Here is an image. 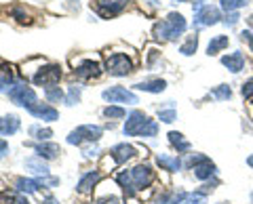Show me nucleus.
Here are the masks:
<instances>
[{
  "mask_svg": "<svg viewBox=\"0 0 253 204\" xmlns=\"http://www.w3.org/2000/svg\"><path fill=\"white\" fill-rule=\"evenodd\" d=\"M247 164H249V167H253V156H249V158H247Z\"/></svg>",
  "mask_w": 253,
  "mask_h": 204,
  "instance_id": "nucleus-45",
  "label": "nucleus"
},
{
  "mask_svg": "<svg viewBox=\"0 0 253 204\" xmlns=\"http://www.w3.org/2000/svg\"><path fill=\"white\" fill-rule=\"evenodd\" d=\"M123 131H125V135H129V137H154L158 133V124L154 120H150L144 112L133 109V112L126 116Z\"/></svg>",
  "mask_w": 253,
  "mask_h": 204,
  "instance_id": "nucleus-2",
  "label": "nucleus"
},
{
  "mask_svg": "<svg viewBox=\"0 0 253 204\" xmlns=\"http://www.w3.org/2000/svg\"><path fill=\"white\" fill-rule=\"evenodd\" d=\"M34 150H36V154L41 156L42 160H55V158H57V156L61 154V150H59V145H57V143H46V141L38 143Z\"/></svg>",
  "mask_w": 253,
  "mask_h": 204,
  "instance_id": "nucleus-14",
  "label": "nucleus"
},
{
  "mask_svg": "<svg viewBox=\"0 0 253 204\" xmlns=\"http://www.w3.org/2000/svg\"><path fill=\"white\" fill-rule=\"evenodd\" d=\"M158 120H163V122H173V120H177V112L175 109H161L158 112Z\"/></svg>",
  "mask_w": 253,
  "mask_h": 204,
  "instance_id": "nucleus-34",
  "label": "nucleus"
},
{
  "mask_svg": "<svg viewBox=\"0 0 253 204\" xmlns=\"http://www.w3.org/2000/svg\"><path fill=\"white\" fill-rule=\"evenodd\" d=\"M239 19H241V15L236 13V11H232V13H228V15H226L224 23H226L228 28H232V26H236V23H239Z\"/></svg>",
  "mask_w": 253,
  "mask_h": 204,
  "instance_id": "nucleus-39",
  "label": "nucleus"
},
{
  "mask_svg": "<svg viewBox=\"0 0 253 204\" xmlns=\"http://www.w3.org/2000/svg\"><path fill=\"white\" fill-rule=\"evenodd\" d=\"M74 66V74L81 76V78H97L101 74V66L99 61H93V59H78V61H72Z\"/></svg>",
  "mask_w": 253,
  "mask_h": 204,
  "instance_id": "nucleus-10",
  "label": "nucleus"
},
{
  "mask_svg": "<svg viewBox=\"0 0 253 204\" xmlns=\"http://www.w3.org/2000/svg\"><path fill=\"white\" fill-rule=\"evenodd\" d=\"M241 40H243V42H253L251 32H241Z\"/></svg>",
  "mask_w": 253,
  "mask_h": 204,
  "instance_id": "nucleus-42",
  "label": "nucleus"
},
{
  "mask_svg": "<svg viewBox=\"0 0 253 204\" xmlns=\"http://www.w3.org/2000/svg\"><path fill=\"white\" fill-rule=\"evenodd\" d=\"M17 204H30L26 198H23V196H17Z\"/></svg>",
  "mask_w": 253,
  "mask_h": 204,
  "instance_id": "nucleus-44",
  "label": "nucleus"
},
{
  "mask_svg": "<svg viewBox=\"0 0 253 204\" xmlns=\"http://www.w3.org/2000/svg\"><path fill=\"white\" fill-rule=\"evenodd\" d=\"M247 23H249V26H251V28H253V15H251V17H249V19H247Z\"/></svg>",
  "mask_w": 253,
  "mask_h": 204,
  "instance_id": "nucleus-46",
  "label": "nucleus"
},
{
  "mask_svg": "<svg viewBox=\"0 0 253 204\" xmlns=\"http://www.w3.org/2000/svg\"><path fill=\"white\" fill-rule=\"evenodd\" d=\"M59 78H61V68L59 66H46V68L38 69V72L32 76V80H34V84H38V86L51 89V86H55L59 82Z\"/></svg>",
  "mask_w": 253,
  "mask_h": 204,
  "instance_id": "nucleus-7",
  "label": "nucleus"
},
{
  "mask_svg": "<svg viewBox=\"0 0 253 204\" xmlns=\"http://www.w3.org/2000/svg\"><path fill=\"white\" fill-rule=\"evenodd\" d=\"M78 101H81V86H72L68 93V99H66V103L68 105H76Z\"/></svg>",
  "mask_w": 253,
  "mask_h": 204,
  "instance_id": "nucleus-35",
  "label": "nucleus"
},
{
  "mask_svg": "<svg viewBox=\"0 0 253 204\" xmlns=\"http://www.w3.org/2000/svg\"><path fill=\"white\" fill-rule=\"evenodd\" d=\"M135 89L139 91H146V93H163L167 89V82L163 78H152V80H144V82H137Z\"/></svg>",
  "mask_w": 253,
  "mask_h": 204,
  "instance_id": "nucleus-19",
  "label": "nucleus"
},
{
  "mask_svg": "<svg viewBox=\"0 0 253 204\" xmlns=\"http://www.w3.org/2000/svg\"><path fill=\"white\" fill-rule=\"evenodd\" d=\"M0 204H17V196L11 192H0Z\"/></svg>",
  "mask_w": 253,
  "mask_h": 204,
  "instance_id": "nucleus-37",
  "label": "nucleus"
},
{
  "mask_svg": "<svg viewBox=\"0 0 253 204\" xmlns=\"http://www.w3.org/2000/svg\"><path fill=\"white\" fill-rule=\"evenodd\" d=\"M186 32V19L181 13H169L167 19L154 26V36L158 40H175L177 36Z\"/></svg>",
  "mask_w": 253,
  "mask_h": 204,
  "instance_id": "nucleus-3",
  "label": "nucleus"
},
{
  "mask_svg": "<svg viewBox=\"0 0 253 204\" xmlns=\"http://www.w3.org/2000/svg\"><path fill=\"white\" fill-rule=\"evenodd\" d=\"M186 198V192L181 190H171V192H163L161 196L156 198L158 204H181Z\"/></svg>",
  "mask_w": 253,
  "mask_h": 204,
  "instance_id": "nucleus-20",
  "label": "nucleus"
},
{
  "mask_svg": "<svg viewBox=\"0 0 253 204\" xmlns=\"http://www.w3.org/2000/svg\"><path fill=\"white\" fill-rule=\"evenodd\" d=\"M251 0H221V9L226 13H232L236 9H241V6H247Z\"/></svg>",
  "mask_w": 253,
  "mask_h": 204,
  "instance_id": "nucleus-27",
  "label": "nucleus"
},
{
  "mask_svg": "<svg viewBox=\"0 0 253 204\" xmlns=\"http://www.w3.org/2000/svg\"><path fill=\"white\" fill-rule=\"evenodd\" d=\"M101 127H97V124H83V127L74 129L72 133L68 135V143L70 145H81L84 143V141H89V143H93V141H97L101 137Z\"/></svg>",
  "mask_w": 253,
  "mask_h": 204,
  "instance_id": "nucleus-4",
  "label": "nucleus"
},
{
  "mask_svg": "<svg viewBox=\"0 0 253 204\" xmlns=\"http://www.w3.org/2000/svg\"><path fill=\"white\" fill-rule=\"evenodd\" d=\"M228 42H230V38L228 36H215V38H211V42H209V46H207V55H217L219 51H224L226 46H228Z\"/></svg>",
  "mask_w": 253,
  "mask_h": 204,
  "instance_id": "nucleus-24",
  "label": "nucleus"
},
{
  "mask_svg": "<svg viewBox=\"0 0 253 204\" xmlns=\"http://www.w3.org/2000/svg\"><path fill=\"white\" fill-rule=\"evenodd\" d=\"M219 19H221V15H219V9H217V6L205 4V6H201L199 11H194V26H196V28H209V26H215Z\"/></svg>",
  "mask_w": 253,
  "mask_h": 204,
  "instance_id": "nucleus-8",
  "label": "nucleus"
},
{
  "mask_svg": "<svg viewBox=\"0 0 253 204\" xmlns=\"http://www.w3.org/2000/svg\"><path fill=\"white\" fill-rule=\"evenodd\" d=\"M44 97L53 101V103H59V101L63 99V91L59 89V86H51V89H44Z\"/></svg>",
  "mask_w": 253,
  "mask_h": 204,
  "instance_id": "nucleus-30",
  "label": "nucleus"
},
{
  "mask_svg": "<svg viewBox=\"0 0 253 204\" xmlns=\"http://www.w3.org/2000/svg\"><path fill=\"white\" fill-rule=\"evenodd\" d=\"M28 112L32 116H36V118H41L44 122H53V120H57L59 118V112L55 107L51 105H46V103H34L32 107H28Z\"/></svg>",
  "mask_w": 253,
  "mask_h": 204,
  "instance_id": "nucleus-11",
  "label": "nucleus"
},
{
  "mask_svg": "<svg viewBox=\"0 0 253 204\" xmlns=\"http://www.w3.org/2000/svg\"><path fill=\"white\" fill-rule=\"evenodd\" d=\"M106 69L112 76H126L133 72V59L126 57L125 53H112L106 59Z\"/></svg>",
  "mask_w": 253,
  "mask_h": 204,
  "instance_id": "nucleus-5",
  "label": "nucleus"
},
{
  "mask_svg": "<svg viewBox=\"0 0 253 204\" xmlns=\"http://www.w3.org/2000/svg\"><path fill=\"white\" fill-rule=\"evenodd\" d=\"M99 179H101V172H97V170H95V172H86V175L81 179V181H78L76 190L81 192V194H89L93 187L99 183Z\"/></svg>",
  "mask_w": 253,
  "mask_h": 204,
  "instance_id": "nucleus-18",
  "label": "nucleus"
},
{
  "mask_svg": "<svg viewBox=\"0 0 253 204\" xmlns=\"http://www.w3.org/2000/svg\"><path fill=\"white\" fill-rule=\"evenodd\" d=\"M221 64L230 69L232 74H239L245 68V57H243V53L236 51V53H230V55H224V57H221Z\"/></svg>",
  "mask_w": 253,
  "mask_h": 204,
  "instance_id": "nucleus-13",
  "label": "nucleus"
},
{
  "mask_svg": "<svg viewBox=\"0 0 253 204\" xmlns=\"http://www.w3.org/2000/svg\"><path fill=\"white\" fill-rule=\"evenodd\" d=\"M125 109L123 107H118V105H108L106 109H104V116L106 118H110V120H114V118H125Z\"/></svg>",
  "mask_w": 253,
  "mask_h": 204,
  "instance_id": "nucleus-31",
  "label": "nucleus"
},
{
  "mask_svg": "<svg viewBox=\"0 0 253 204\" xmlns=\"http://www.w3.org/2000/svg\"><path fill=\"white\" fill-rule=\"evenodd\" d=\"M123 6H125V2L123 0H116V2H110V4H106V2H101L99 4V15L101 17H114V15H118L123 11Z\"/></svg>",
  "mask_w": 253,
  "mask_h": 204,
  "instance_id": "nucleus-23",
  "label": "nucleus"
},
{
  "mask_svg": "<svg viewBox=\"0 0 253 204\" xmlns=\"http://www.w3.org/2000/svg\"><path fill=\"white\" fill-rule=\"evenodd\" d=\"M101 97H104L106 101H110V103H126V105L137 103L135 93L126 91L125 86H112V89H106L104 93H101Z\"/></svg>",
  "mask_w": 253,
  "mask_h": 204,
  "instance_id": "nucleus-9",
  "label": "nucleus"
},
{
  "mask_svg": "<svg viewBox=\"0 0 253 204\" xmlns=\"http://www.w3.org/2000/svg\"><path fill=\"white\" fill-rule=\"evenodd\" d=\"M95 204H125V200L118 198V196H114V194H110V196H101V198H97Z\"/></svg>",
  "mask_w": 253,
  "mask_h": 204,
  "instance_id": "nucleus-36",
  "label": "nucleus"
},
{
  "mask_svg": "<svg viewBox=\"0 0 253 204\" xmlns=\"http://www.w3.org/2000/svg\"><path fill=\"white\" fill-rule=\"evenodd\" d=\"M241 93H243V97H245V99H253V78H249V80L243 84Z\"/></svg>",
  "mask_w": 253,
  "mask_h": 204,
  "instance_id": "nucleus-38",
  "label": "nucleus"
},
{
  "mask_svg": "<svg viewBox=\"0 0 253 204\" xmlns=\"http://www.w3.org/2000/svg\"><path fill=\"white\" fill-rule=\"evenodd\" d=\"M6 154H9V143H6L4 139H0V160H2Z\"/></svg>",
  "mask_w": 253,
  "mask_h": 204,
  "instance_id": "nucleus-41",
  "label": "nucleus"
},
{
  "mask_svg": "<svg viewBox=\"0 0 253 204\" xmlns=\"http://www.w3.org/2000/svg\"><path fill=\"white\" fill-rule=\"evenodd\" d=\"M211 97L224 101V99H230V97H232V91H230V86H228V84H219L217 89L211 91Z\"/></svg>",
  "mask_w": 253,
  "mask_h": 204,
  "instance_id": "nucleus-28",
  "label": "nucleus"
},
{
  "mask_svg": "<svg viewBox=\"0 0 253 204\" xmlns=\"http://www.w3.org/2000/svg\"><path fill=\"white\" fill-rule=\"evenodd\" d=\"M19 118L15 114H9L4 118H0V135H15L19 131Z\"/></svg>",
  "mask_w": 253,
  "mask_h": 204,
  "instance_id": "nucleus-17",
  "label": "nucleus"
},
{
  "mask_svg": "<svg viewBox=\"0 0 253 204\" xmlns=\"http://www.w3.org/2000/svg\"><path fill=\"white\" fill-rule=\"evenodd\" d=\"M251 200H253V196H251Z\"/></svg>",
  "mask_w": 253,
  "mask_h": 204,
  "instance_id": "nucleus-48",
  "label": "nucleus"
},
{
  "mask_svg": "<svg viewBox=\"0 0 253 204\" xmlns=\"http://www.w3.org/2000/svg\"><path fill=\"white\" fill-rule=\"evenodd\" d=\"M26 169L32 172V175H38V177H49V167L42 162L41 156H32V158L26 160Z\"/></svg>",
  "mask_w": 253,
  "mask_h": 204,
  "instance_id": "nucleus-15",
  "label": "nucleus"
},
{
  "mask_svg": "<svg viewBox=\"0 0 253 204\" xmlns=\"http://www.w3.org/2000/svg\"><path fill=\"white\" fill-rule=\"evenodd\" d=\"M207 160H209V158H207V156H203V154H190V156H188V160L184 162V167L194 169V167H199V164L207 162Z\"/></svg>",
  "mask_w": 253,
  "mask_h": 204,
  "instance_id": "nucleus-32",
  "label": "nucleus"
},
{
  "mask_svg": "<svg viewBox=\"0 0 253 204\" xmlns=\"http://www.w3.org/2000/svg\"><path fill=\"white\" fill-rule=\"evenodd\" d=\"M156 162H158V167H163L165 170H171V172H175L184 167V162H181L177 156H169V154H158Z\"/></svg>",
  "mask_w": 253,
  "mask_h": 204,
  "instance_id": "nucleus-16",
  "label": "nucleus"
},
{
  "mask_svg": "<svg viewBox=\"0 0 253 204\" xmlns=\"http://www.w3.org/2000/svg\"><path fill=\"white\" fill-rule=\"evenodd\" d=\"M15 187H17L19 194H34V192H38V187H41V181H34V179L21 177V179L15 181Z\"/></svg>",
  "mask_w": 253,
  "mask_h": 204,
  "instance_id": "nucleus-22",
  "label": "nucleus"
},
{
  "mask_svg": "<svg viewBox=\"0 0 253 204\" xmlns=\"http://www.w3.org/2000/svg\"><path fill=\"white\" fill-rule=\"evenodd\" d=\"M9 97L15 105H21V107H32L34 103H38V99H36V93L32 86L28 84H15L13 89L9 91Z\"/></svg>",
  "mask_w": 253,
  "mask_h": 204,
  "instance_id": "nucleus-6",
  "label": "nucleus"
},
{
  "mask_svg": "<svg viewBox=\"0 0 253 204\" xmlns=\"http://www.w3.org/2000/svg\"><path fill=\"white\" fill-rule=\"evenodd\" d=\"M196 49H199V36L194 34V36H190L188 40L179 46V53H181V55H186V57H190V55H194V53H196Z\"/></svg>",
  "mask_w": 253,
  "mask_h": 204,
  "instance_id": "nucleus-26",
  "label": "nucleus"
},
{
  "mask_svg": "<svg viewBox=\"0 0 253 204\" xmlns=\"http://www.w3.org/2000/svg\"><path fill=\"white\" fill-rule=\"evenodd\" d=\"M30 135H34L38 141H46V139L53 135V131L51 129H41V127H32L30 129Z\"/></svg>",
  "mask_w": 253,
  "mask_h": 204,
  "instance_id": "nucleus-33",
  "label": "nucleus"
},
{
  "mask_svg": "<svg viewBox=\"0 0 253 204\" xmlns=\"http://www.w3.org/2000/svg\"><path fill=\"white\" fill-rule=\"evenodd\" d=\"M116 181L121 183L123 192L126 196H133L135 192L144 190V187H148L150 183L154 181V170L148 167V164H137V167H133L131 170H123L118 172Z\"/></svg>",
  "mask_w": 253,
  "mask_h": 204,
  "instance_id": "nucleus-1",
  "label": "nucleus"
},
{
  "mask_svg": "<svg viewBox=\"0 0 253 204\" xmlns=\"http://www.w3.org/2000/svg\"><path fill=\"white\" fill-rule=\"evenodd\" d=\"M181 204H207V196L201 194V192H192V194H186V198Z\"/></svg>",
  "mask_w": 253,
  "mask_h": 204,
  "instance_id": "nucleus-29",
  "label": "nucleus"
},
{
  "mask_svg": "<svg viewBox=\"0 0 253 204\" xmlns=\"http://www.w3.org/2000/svg\"><path fill=\"white\" fill-rule=\"evenodd\" d=\"M192 170H194V177L199 179V181H207V179H211L213 175H215V164H213L211 160H207V162L199 164V167H194Z\"/></svg>",
  "mask_w": 253,
  "mask_h": 204,
  "instance_id": "nucleus-21",
  "label": "nucleus"
},
{
  "mask_svg": "<svg viewBox=\"0 0 253 204\" xmlns=\"http://www.w3.org/2000/svg\"><path fill=\"white\" fill-rule=\"evenodd\" d=\"M219 204H228V202H219Z\"/></svg>",
  "mask_w": 253,
  "mask_h": 204,
  "instance_id": "nucleus-47",
  "label": "nucleus"
},
{
  "mask_svg": "<svg viewBox=\"0 0 253 204\" xmlns=\"http://www.w3.org/2000/svg\"><path fill=\"white\" fill-rule=\"evenodd\" d=\"M110 154H112V160L116 164H125L126 160L135 158V147L129 145V143H118V145H114L112 150H110Z\"/></svg>",
  "mask_w": 253,
  "mask_h": 204,
  "instance_id": "nucleus-12",
  "label": "nucleus"
},
{
  "mask_svg": "<svg viewBox=\"0 0 253 204\" xmlns=\"http://www.w3.org/2000/svg\"><path fill=\"white\" fill-rule=\"evenodd\" d=\"M42 204H59V200H57V198H53V196H49V198H46Z\"/></svg>",
  "mask_w": 253,
  "mask_h": 204,
  "instance_id": "nucleus-43",
  "label": "nucleus"
},
{
  "mask_svg": "<svg viewBox=\"0 0 253 204\" xmlns=\"http://www.w3.org/2000/svg\"><path fill=\"white\" fill-rule=\"evenodd\" d=\"M169 143L175 147L177 152H188L190 150V143L184 139V135H181V133H175V131L169 133Z\"/></svg>",
  "mask_w": 253,
  "mask_h": 204,
  "instance_id": "nucleus-25",
  "label": "nucleus"
},
{
  "mask_svg": "<svg viewBox=\"0 0 253 204\" xmlns=\"http://www.w3.org/2000/svg\"><path fill=\"white\" fill-rule=\"evenodd\" d=\"M84 158H95V156L99 154V147L97 145H93V147H84Z\"/></svg>",
  "mask_w": 253,
  "mask_h": 204,
  "instance_id": "nucleus-40",
  "label": "nucleus"
}]
</instances>
